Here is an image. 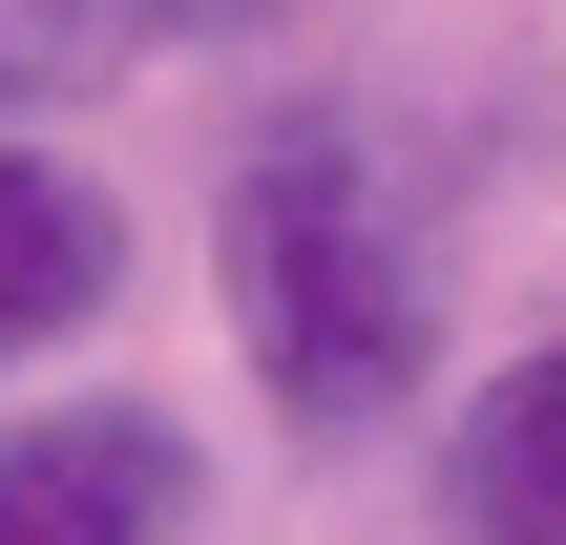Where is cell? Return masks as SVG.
I'll return each mask as SVG.
<instances>
[{"label":"cell","mask_w":566,"mask_h":545,"mask_svg":"<svg viewBox=\"0 0 566 545\" xmlns=\"http://www.w3.org/2000/svg\"><path fill=\"white\" fill-rule=\"evenodd\" d=\"M210 252H231V336H252V378H273L294 441H357V420L420 399V252H399L378 147H357L336 105H273V126L231 147Z\"/></svg>","instance_id":"1"},{"label":"cell","mask_w":566,"mask_h":545,"mask_svg":"<svg viewBox=\"0 0 566 545\" xmlns=\"http://www.w3.org/2000/svg\"><path fill=\"white\" fill-rule=\"evenodd\" d=\"M441 545H566V336L462 399V441H441Z\"/></svg>","instance_id":"3"},{"label":"cell","mask_w":566,"mask_h":545,"mask_svg":"<svg viewBox=\"0 0 566 545\" xmlns=\"http://www.w3.org/2000/svg\"><path fill=\"white\" fill-rule=\"evenodd\" d=\"M126 294V210L84 189V168H42V147H0V357H42V336H84Z\"/></svg>","instance_id":"4"},{"label":"cell","mask_w":566,"mask_h":545,"mask_svg":"<svg viewBox=\"0 0 566 545\" xmlns=\"http://www.w3.org/2000/svg\"><path fill=\"white\" fill-rule=\"evenodd\" d=\"M252 21H294V0H168V42H252Z\"/></svg>","instance_id":"6"},{"label":"cell","mask_w":566,"mask_h":545,"mask_svg":"<svg viewBox=\"0 0 566 545\" xmlns=\"http://www.w3.org/2000/svg\"><path fill=\"white\" fill-rule=\"evenodd\" d=\"M168 42V0H0V63L21 84H105V63H147Z\"/></svg>","instance_id":"5"},{"label":"cell","mask_w":566,"mask_h":545,"mask_svg":"<svg viewBox=\"0 0 566 545\" xmlns=\"http://www.w3.org/2000/svg\"><path fill=\"white\" fill-rule=\"evenodd\" d=\"M189 504V441L147 399H63L42 441H0V545H168Z\"/></svg>","instance_id":"2"}]
</instances>
